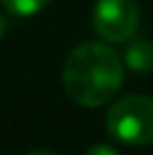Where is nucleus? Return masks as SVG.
Here are the masks:
<instances>
[{
    "mask_svg": "<svg viewBox=\"0 0 153 155\" xmlns=\"http://www.w3.org/2000/svg\"><path fill=\"white\" fill-rule=\"evenodd\" d=\"M61 79L75 104L97 108L119 92L124 83V63L104 43H81L68 54Z\"/></svg>",
    "mask_w": 153,
    "mask_h": 155,
    "instance_id": "obj_1",
    "label": "nucleus"
},
{
    "mask_svg": "<svg viewBox=\"0 0 153 155\" xmlns=\"http://www.w3.org/2000/svg\"><path fill=\"white\" fill-rule=\"evenodd\" d=\"M106 128L122 144H153V99L142 94L117 99L106 115Z\"/></svg>",
    "mask_w": 153,
    "mask_h": 155,
    "instance_id": "obj_2",
    "label": "nucleus"
},
{
    "mask_svg": "<svg viewBox=\"0 0 153 155\" xmlns=\"http://www.w3.org/2000/svg\"><path fill=\"white\" fill-rule=\"evenodd\" d=\"M140 25L138 0H97L92 9V27L108 43H126Z\"/></svg>",
    "mask_w": 153,
    "mask_h": 155,
    "instance_id": "obj_3",
    "label": "nucleus"
},
{
    "mask_svg": "<svg viewBox=\"0 0 153 155\" xmlns=\"http://www.w3.org/2000/svg\"><path fill=\"white\" fill-rule=\"evenodd\" d=\"M124 65L131 68V70L138 72V74L153 72V43L144 41V38H133L126 45Z\"/></svg>",
    "mask_w": 153,
    "mask_h": 155,
    "instance_id": "obj_4",
    "label": "nucleus"
},
{
    "mask_svg": "<svg viewBox=\"0 0 153 155\" xmlns=\"http://www.w3.org/2000/svg\"><path fill=\"white\" fill-rule=\"evenodd\" d=\"M52 0H0L5 9L14 16H34L50 5Z\"/></svg>",
    "mask_w": 153,
    "mask_h": 155,
    "instance_id": "obj_5",
    "label": "nucleus"
},
{
    "mask_svg": "<svg viewBox=\"0 0 153 155\" xmlns=\"http://www.w3.org/2000/svg\"><path fill=\"white\" fill-rule=\"evenodd\" d=\"M86 155H119L115 151L113 146H108V144H97V146H90L86 151Z\"/></svg>",
    "mask_w": 153,
    "mask_h": 155,
    "instance_id": "obj_6",
    "label": "nucleus"
},
{
    "mask_svg": "<svg viewBox=\"0 0 153 155\" xmlns=\"http://www.w3.org/2000/svg\"><path fill=\"white\" fill-rule=\"evenodd\" d=\"M29 155H56L54 151H47V148H38V151H32Z\"/></svg>",
    "mask_w": 153,
    "mask_h": 155,
    "instance_id": "obj_7",
    "label": "nucleus"
},
{
    "mask_svg": "<svg viewBox=\"0 0 153 155\" xmlns=\"http://www.w3.org/2000/svg\"><path fill=\"white\" fill-rule=\"evenodd\" d=\"M5 29H7V20H5V16L0 14V38L5 36Z\"/></svg>",
    "mask_w": 153,
    "mask_h": 155,
    "instance_id": "obj_8",
    "label": "nucleus"
}]
</instances>
